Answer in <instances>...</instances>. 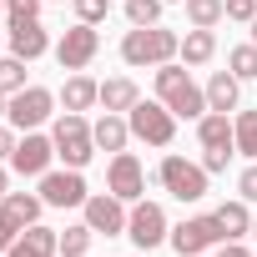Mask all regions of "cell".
Segmentation results:
<instances>
[{
    "label": "cell",
    "mask_w": 257,
    "mask_h": 257,
    "mask_svg": "<svg viewBox=\"0 0 257 257\" xmlns=\"http://www.w3.org/2000/svg\"><path fill=\"white\" fill-rule=\"evenodd\" d=\"M157 101H162L177 121H202V116H207V91L192 81V71H187L182 61L157 66Z\"/></svg>",
    "instance_id": "obj_1"
},
{
    "label": "cell",
    "mask_w": 257,
    "mask_h": 257,
    "mask_svg": "<svg viewBox=\"0 0 257 257\" xmlns=\"http://www.w3.org/2000/svg\"><path fill=\"white\" fill-rule=\"evenodd\" d=\"M177 51H182V36L177 31H167V26H132L121 36V61L132 66V71H142V66H167V61H177Z\"/></svg>",
    "instance_id": "obj_2"
},
{
    "label": "cell",
    "mask_w": 257,
    "mask_h": 257,
    "mask_svg": "<svg viewBox=\"0 0 257 257\" xmlns=\"http://www.w3.org/2000/svg\"><path fill=\"white\" fill-rule=\"evenodd\" d=\"M157 182H162V192H167V197H177V202H202V197H207L212 172H207L202 162H187L182 152H167V157H162V167H157Z\"/></svg>",
    "instance_id": "obj_3"
},
{
    "label": "cell",
    "mask_w": 257,
    "mask_h": 257,
    "mask_svg": "<svg viewBox=\"0 0 257 257\" xmlns=\"http://www.w3.org/2000/svg\"><path fill=\"white\" fill-rule=\"evenodd\" d=\"M51 142H56V157L66 162V167H86L91 157H96V137H91V121L81 116V111H61L56 121H51Z\"/></svg>",
    "instance_id": "obj_4"
},
{
    "label": "cell",
    "mask_w": 257,
    "mask_h": 257,
    "mask_svg": "<svg viewBox=\"0 0 257 257\" xmlns=\"http://www.w3.org/2000/svg\"><path fill=\"white\" fill-rule=\"evenodd\" d=\"M56 91L51 86H26V91H16L11 96V111H6V121L16 126V132H41V126L56 116Z\"/></svg>",
    "instance_id": "obj_5"
},
{
    "label": "cell",
    "mask_w": 257,
    "mask_h": 257,
    "mask_svg": "<svg viewBox=\"0 0 257 257\" xmlns=\"http://www.w3.org/2000/svg\"><path fill=\"white\" fill-rule=\"evenodd\" d=\"M126 237H132V247L137 252H152V247H162L167 237H172V227H167V207L162 202H132V212H126Z\"/></svg>",
    "instance_id": "obj_6"
},
{
    "label": "cell",
    "mask_w": 257,
    "mask_h": 257,
    "mask_svg": "<svg viewBox=\"0 0 257 257\" xmlns=\"http://www.w3.org/2000/svg\"><path fill=\"white\" fill-rule=\"evenodd\" d=\"M126 121H132V137L147 142V147H172L177 142V116L162 101H137L126 111Z\"/></svg>",
    "instance_id": "obj_7"
},
{
    "label": "cell",
    "mask_w": 257,
    "mask_h": 257,
    "mask_svg": "<svg viewBox=\"0 0 257 257\" xmlns=\"http://www.w3.org/2000/svg\"><path fill=\"white\" fill-rule=\"evenodd\" d=\"M126 207L116 192H91L86 197V207H81V222L96 232V237H126Z\"/></svg>",
    "instance_id": "obj_8"
},
{
    "label": "cell",
    "mask_w": 257,
    "mask_h": 257,
    "mask_svg": "<svg viewBox=\"0 0 257 257\" xmlns=\"http://www.w3.org/2000/svg\"><path fill=\"white\" fill-rule=\"evenodd\" d=\"M51 51H56V66H61V71H86V66L96 61V51H101V36H96V26L76 21L71 31H61V41H56Z\"/></svg>",
    "instance_id": "obj_9"
},
{
    "label": "cell",
    "mask_w": 257,
    "mask_h": 257,
    "mask_svg": "<svg viewBox=\"0 0 257 257\" xmlns=\"http://www.w3.org/2000/svg\"><path fill=\"white\" fill-rule=\"evenodd\" d=\"M182 257H202V252H212L217 242H227L222 237V227H217V217L212 212H202V217H182L177 227H172V237H167Z\"/></svg>",
    "instance_id": "obj_10"
},
{
    "label": "cell",
    "mask_w": 257,
    "mask_h": 257,
    "mask_svg": "<svg viewBox=\"0 0 257 257\" xmlns=\"http://www.w3.org/2000/svg\"><path fill=\"white\" fill-rule=\"evenodd\" d=\"M106 192H116L126 207L147 197V167L137 162V152H116L106 162Z\"/></svg>",
    "instance_id": "obj_11"
},
{
    "label": "cell",
    "mask_w": 257,
    "mask_h": 257,
    "mask_svg": "<svg viewBox=\"0 0 257 257\" xmlns=\"http://www.w3.org/2000/svg\"><path fill=\"white\" fill-rule=\"evenodd\" d=\"M51 162H56V142L41 137V132H21V142H16V152H11V172L41 182V177L51 172Z\"/></svg>",
    "instance_id": "obj_12"
},
{
    "label": "cell",
    "mask_w": 257,
    "mask_h": 257,
    "mask_svg": "<svg viewBox=\"0 0 257 257\" xmlns=\"http://www.w3.org/2000/svg\"><path fill=\"white\" fill-rule=\"evenodd\" d=\"M86 197H91V187H86V177H81L76 167H61V172L51 167V172L41 177V202H46V207H61V212H66V207H86Z\"/></svg>",
    "instance_id": "obj_13"
},
{
    "label": "cell",
    "mask_w": 257,
    "mask_h": 257,
    "mask_svg": "<svg viewBox=\"0 0 257 257\" xmlns=\"http://www.w3.org/2000/svg\"><path fill=\"white\" fill-rule=\"evenodd\" d=\"M51 46H56V41H51V31H46L41 21H16V26L6 31V51L21 56V61H41Z\"/></svg>",
    "instance_id": "obj_14"
},
{
    "label": "cell",
    "mask_w": 257,
    "mask_h": 257,
    "mask_svg": "<svg viewBox=\"0 0 257 257\" xmlns=\"http://www.w3.org/2000/svg\"><path fill=\"white\" fill-rule=\"evenodd\" d=\"M91 137H96V152H126V142H132V121H126L121 111H101L91 121Z\"/></svg>",
    "instance_id": "obj_15"
},
{
    "label": "cell",
    "mask_w": 257,
    "mask_h": 257,
    "mask_svg": "<svg viewBox=\"0 0 257 257\" xmlns=\"http://www.w3.org/2000/svg\"><path fill=\"white\" fill-rule=\"evenodd\" d=\"M56 252H61V232L46 227V222H36V227H26V232L11 242L6 257H56Z\"/></svg>",
    "instance_id": "obj_16"
},
{
    "label": "cell",
    "mask_w": 257,
    "mask_h": 257,
    "mask_svg": "<svg viewBox=\"0 0 257 257\" xmlns=\"http://www.w3.org/2000/svg\"><path fill=\"white\" fill-rule=\"evenodd\" d=\"M41 212H46V202H41V192H6L0 197V217H6L11 227H36L41 222Z\"/></svg>",
    "instance_id": "obj_17"
},
{
    "label": "cell",
    "mask_w": 257,
    "mask_h": 257,
    "mask_svg": "<svg viewBox=\"0 0 257 257\" xmlns=\"http://www.w3.org/2000/svg\"><path fill=\"white\" fill-rule=\"evenodd\" d=\"M56 96H61V106H66V111H81V116H86L91 106H101V81H91V76L71 71V76L61 81V91H56Z\"/></svg>",
    "instance_id": "obj_18"
},
{
    "label": "cell",
    "mask_w": 257,
    "mask_h": 257,
    "mask_svg": "<svg viewBox=\"0 0 257 257\" xmlns=\"http://www.w3.org/2000/svg\"><path fill=\"white\" fill-rule=\"evenodd\" d=\"M202 91H207V111H227V116H232V111L242 106V81H237L232 71H212V81H207Z\"/></svg>",
    "instance_id": "obj_19"
},
{
    "label": "cell",
    "mask_w": 257,
    "mask_h": 257,
    "mask_svg": "<svg viewBox=\"0 0 257 257\" xmlns=\"http://www.w3.org/2000/svg\"><path fill=\"white\" fill-rule=\"evenodd\" d=\"M212 217H217V227H222V237H227V242H237V237H252V202L232 197V202H222Z\"/></svg>",
    "instance_id": "obj_20"
},
{
    "label": "cell",
    "mask_w": 257,
    "mask_h": 257,
    "mask_svg": "<svg viewBox=\"0 0 257 257\" xmlns=\"http://www.w3.org/2000/svg\"><path fill=\"white\" fill-rule=\"evenodd\" d=\"M217 56V31H202V26H192L187 36H182V51H177V61L182 66H207Z\"/></svg>",
    "instance_id": "obj_21"
},
{
    "label": "cell",
    "mask_w": 257,
    "mask_h": 257,
    "mask_svg": "<svg viewBox=\"0 0 257 257\" xmlns=\"http://www.w3.org/2000/svg\"><path fill=\"white\" fill-rule=\"evenodd\" d=\"M137 101H142V86H137L132 76H111V81H101V106H106V111H121V116H126Z\"/></svg>",
    "instance_id": "obj_22"
},
{
    "label": "cell",
    "mask_w": 257,
    "mask_h": 257,
    "mask_svg": "<svg viewBox=\"0 0 257 257\" xmlns=\"http://www.w3.org/2000/svg\"><path fill=\"white\" fill-rule=\"evenodd\" d=\"M197 142H202V152H207V147H237V142H232V116H227V111H207V116L197 121Z\"/></svg>",
    "instance_id": "obj_23"
},
{
    "label": "cell",
    "mask_w": 257,
    "mask_h": 257,
    "mask_svg": "<svg viewBox=\"0 0 257 257\" xmlns=\"http://www.w3.org/2000/svg\"><path fill=\"white\" fill-rule=\"evenodd\" d=\"M232 142H237V157L257 162V111H242V106H237V116H232Z\"/></svg>",
    "instance_id": "obj_24"
},
{
    "label": "cell",
    "mask_w": 257,
    "mask_h": 257,
    "mask_svg": "<svg viewBox=\"0 0 257 257\" xmlns=\"http://www.w3.org/2000/svg\"><path fill=\"white\" fill-rule=\"evenodd\" d=\"M182 6H187V26L217 31V21H227V6H222V0H182Z\"/></svg>",
    "instance_id": "obj_25"
},
{
    "label": "cell",
    "mask_w": 257,
    "mask_h": 257,
    "mask_svg": "<svg viewBox=\"0 0 257 257\" xmlns=\"http://www.w3.org/2000/svg\"><path fill=\"white\" fill-rule=\"evenodd\" d=\"M227 71H232L237 81H257V41L232 46V51H227Z\"/></svg>",
    "instance_id": "obj_26"
},
{
    "label": "cell",
    "mask_w": 257,
    "mask_h": 257,
    "mask_svg": "<svg viewBox=\"0 0 257 257\" xmlns=\"http://www.w3.org/2000/svg\"><path fill=\"white\" fill-rule=\"evenodd\" d=\"M26 66H31V61H21V56H11V51L0 56V91H6V96H16V91L31 86V81H26Z\"/></svg>",
    "instance_id": "obj_27"
},
{
    "label": "cell",
    "mask_w": 257,
    "mask_h": 257,
    "mask_svg": "<svg viewBox=\"0 0 257 257\" xmlns=\"http://www.w3.org/2000/svg\"><path fill=\"white\" fill-rule=\"evenodd\" d=\"M121 6H126V21L132 26H162L167 0H121Z\"/></svg>",
    "instance_id": "obj_28"
},
{
    "label": "cell",
    "mask_w": 257,
    "mask_h": 257,
    "mask_svg": "<svg viewBox=\"0 0 257 257\" xmlns=\"http://www.w3.org/2000/svg\"><path fill=\"white\" fill-rule=\"evenodd\" d=\"M91 242H96V232H91L86 222H76V227H66V232H61V257H86V252H91Z\"/></svg>",
    "instance_id": "obj_29"
},
{
    "label": "cell",
    "mask_w": 257,
    "mask_h": 257,
    "mask_svg": "<svg viewBox=\"0 0 257 257\" xmlns=\"http://www.w3.org/2000/svg\"><path fill=\"white\" fill-rule=\"evenodd\" d=\"M71 11H76V21H86V26H101V21L111 16V0H71Z\"/></svg>",
    "instance_id": "obj_30"
},
{
    "label": "cell",
    "mask_w": 257,
    "mask_h": 257,
    "mask_svg": "<svg viewBox=\"0 0 257 257\" xmlns=\"http://www.w3.org/2000/svg\"><path fill=\"white\" fill-rule=\"evenodd\" d=\"M232 157H237V147H207V152H202V167H207L212 177H222V172L232 167Z\"/></svg>",
    "instance_id": "obj_31"
},
{
    "label": "cell",
    "mask_w": 257,
    "mask_h": 257,
    "mask_svg": "<svg viewBox=\"0 0 257 257\" xmlns=\"http://www.w3.org/2000/svg\"><path fill=\"white\" fill-rule=\"evenodd\" d=\"M41 6L46 0H6V21L16 26V21H41Z\"/></svg>",
    "instance_id": "obj_32"
},
{
    "label": "cell",
    "mask_w": 257,
    "mask_h": 257,
    "mask_svg": "<svg viewBox=\"0 0 257 257\" xmlns=\"http://www.w3.org/2000/svg\"><path fill=\"white\" fill-rule=\"evenodd\" d=\"M222 6H227V21H237V26L257 21V0H222Z\"/></svg>",
    "instance_id": "obj_33"
},
{
    "label": "cell",
    "mask_w": 257,
    "mask_h": 257,
    "mask_svg": "<svg viewBox=\"0 0 257 257\" xmlns=\"http://www.w3.org/2000/svg\"><path fill=\"white\" fill-rule=\"evenodd\" d=\"M237 197L257 207V162H247V167H242V177H237Z\"/></svg>",
    "instance_id": "obj_34"
},
{
    "label": "cell",
    "mask_w": 257,
    "mask_h": 257,
    "mask_svg": "<svg viewBox=\"0 0 257 257\" xmlns=\"http://www.w3.org/2000/svg\"><path fill=\"white\" fill-rule=\"evenodd\" d=\"M16 142H21V132L11 121H0V162H11V152H16Z\"/></svg>",
    "instance_id": "obj_35"
},
{
    "label": "cell",
    "mask_w": 257,
    "mask_h": 257,
    "mask_svg": "<svg viewBox=\"0 0 257 257\" xmlns=\"http://www.w3.org/2000/svg\"><path fill=\"white\" fill-rule=\"evenodd\" d=\"M212 257H252V247L237 237V242H217V252H212Z\"/></svg>",
    "instance_id": "obj_36"
},
{
    "label": "cell",
    "mask_w": 257,
    "mask_h": 257,
    "mask_svg": "<svg viewBox=\"0 0 257 257\" xmlns=\"http://www.w3.org/2000/svg\"><path fill=\"white\" fill-rule=\"evenodd\" d=\"M16 237H21V227H11L6 217H0V257H6V252H11V242H16Z\"/></svg>",
    "instance_id": "obj_37"
},
{
    "label": "cell",
    "mask_w": 257,
    "mask_h": 257,
    "mask_svg": "<svg viewBox=\"0 0 257 257\" xmlns=\"http://www.w3.org/2000/svg\"><path fill=\"white\" fill-rule=\"evenodd\" d=\"M6 111H11V96H6V91H0V121H6Z\"/></svg>",
    "instance_id": "obj_38"
},
{
    "label": "cell",
    "mask_w": 257,
    "mask_h": 257,
    "mask_svg": "<svg viewBox=\"0 0 257 257\" xmlns=\"http://www.w3.org/2000/svg\"><path fill=\"white\" fill-rule=\"evenodd\" d=\"M252 237H257V212H252Z\"/></svg>",
    "instance_id": "obj_39"
},
{
    "label": "cell",
    "mask_w": 257,
    "mask_h": 257,
    "mask_svg": "<svg viewBox=\"0 0 257 257\" xmlns=\"http://www.w3.org/2000/svg\"><path fill=\"white\" fill-rule=\"evenodd\" d=\"M252 41H257V21H252Z\"/></svg>",
    "instance_id": "obj_40"
},
{
    "label": "cell",
    "mask_w": 257,
    "mask_h": 257,
    "mask_svg": "<svg viewBox=\"0 0 257 257\" xmlns=\"http://www.w3.org/2000/svg\"><path fill=\"white\" fill-rule=\"evenodd\" d=\"M0 16H6V0H0Z\"/></svg>",
    "instance_id": "obj_41"
},
{
    "label": "cell",
    "mask_w": 257,
    "mask_h": 257,
    "mask_svg": "<svg viewBox=\"0 0 257 257\" xmlns=\"http://www.w3.org/2000/svg\"><path fill=\"white\" fill-rule=\"evenodd\" d=\"M167 6H182V0H167Z\"/></svg>",
    "instance_id": "obj_42"
},
{
    "label": "cell",
    "mask_w": 257,
    "mask_h": 257,
    "mask_svg": "<svg viewBox=\"0 0 257 257\" xmlns=\"http://www.w3.org/2000/svg\"><path fill=\"white\" fill-rule=\"evenodd\" d=\"M56 6H66V0H56Z\"/></svg>",
    "instance_id": "obj_43"
},
{
    "label": "cell",
    "mask_w": 257,
    "mask_h": 257,
    "mask_svg": "<svg viewBox=\"0 0 257 257\" xmlns=\"http://www.w3.org/2000/svg\"><path fill=\"white\" fill-rule=\"evenodd\" d=\"M0 46H6V41H0Z\"/></svg>",
    "instance_id": "obj_44"
},
{
    "label": "cell",
    "mask_w": 257,
    "mask_h": 257,
    "mask_svg": "<svg viewBox=\"0 0 257 257\" xmlns=\"http://www.w3.org/2000/svg\"><path fill=\"white\" fill-rule=\"evenodd\" d=\"M86 257H91V252H86Z\"/></svg>",
    "instance_id": "obj_45"
},
{
    "label": "cell",
    "mask_w": 257,
    "mask_h": 257,
    "mask_svg": "<svg viewBox=\"0 0 257 257\" xmlns=\"http://www.w3.org/2000/svg\"><path fill=\"white\" fill-rule=\"evenodd\" d=\"M202 257H207V252H202Z\"/></svg>",
    "instance_id": "obj_46"
}]
</instances>
